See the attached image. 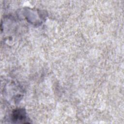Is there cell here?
I'll list each match as a JSON object with an SVG mask.
<instances>
[{
	"label": "cell",
	"mask_w": 124,
	"mask_h": 124,
	"mask_svg": "<svg viewBox=\"0 0 124 124\" xmlns=\"http://www.w3.org/2000/svg\"><path fill=\"white\" fill-rule=\"evenodd\" d=\"M11 120L15 123H28L27 117L25 109L17 108L13 111Z\"/></svg>",
	"instance_id": "cell-1"
}]
</instances>
